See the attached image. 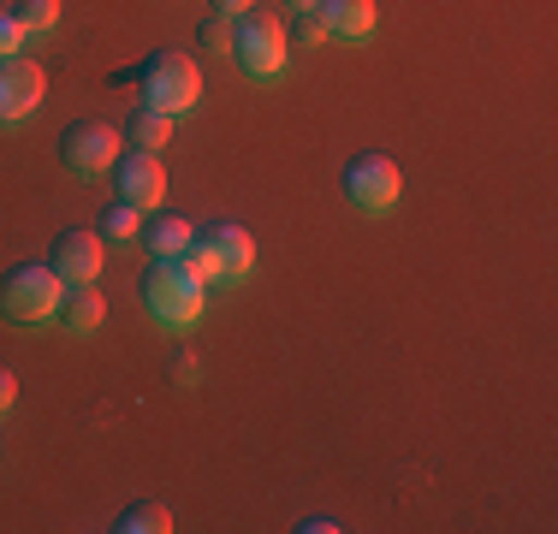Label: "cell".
Returning <instances> with one entry per match:
<instances>
[{"label":"cell","instance_id":"603a6c76","mask_svg":"<svg viewBox=\"0 0 558 534\" xmlns=\"http://www.w3.org/2000/svg\"><path fill=\"white\" fill-rule=\"evenodd\" d=\"M298 529H303V534H339L344 523H333V517H303Z\"/></svg>","mask_w":558,"mask_h":534},{"label":"cell","instance_id":"277c9868","mask_svg":"<svg viewBox=\"0 0 558 534\" xmlns=\"http://www.w3.org/2000/svg\"><path fill=\"white\" fill-rule=\"evenodd\" d=\"M184 262H191L208 286H232V279H244L250 267H256V238H250V226H208V232L191 238Z\"/></svg>","mask_w":558,"mask_h":534},{"label":"cell","instance_id":"ffe728a7","mask_svg":"<svg viewBox=\"0 0 558 534\" xmlns=\"http://www.w3.org/2000/svg\"><path fill=\"white\" fill-rule=\"evenodd\" d=\"M167 374H172V386H196V380H203V363H196V351H184V344H179V351L167 356Z\"/></svg>","mask_w":558,"mask_h":534},{"label":"cell","instance_id":"8fae6325","mask_svg":"<svg viewBox=\"0 0 558 534\" xmlns=\"http://www.w3.org/2000/svg\"><path fill=\"white\" fill-rule=\"evenodd\" d=\"M327 36H344V43H363L375 36V0H315Z\"/></svg>","mask_w":558,"mask_h":534},{"label":"cell","instance_id":"7c38bea8","mask_svg":"<svg viewBox=\"0 0 558 534\" xmlns=\"http://www.w3.org/2000/svg\"><path fill=\"white\" fill-rule=\"evenodd\" d=\"M101 320H108V298H101L96 279H89V286H65V298H60V327L65 332H96Z\"/></svg>","mask_w":558,"mask_h":534},{"label":"cell","instance_id":"6da1fadb","mask_svg":"<svg viewBox=\"0 0 558 534\" xmlns=\"http://www.w3.org/2000/svg\"><path fill=\"white\" fill-rule=\"evenodd\" d=\"M137 291H143V310L161 320V327H196L203 303H208V279L184 256H155Z\"/></svg>","mask_w":558,"mask_h":534},{"label":"cell","instance_id":"30bf717a","mask_svg":"<svg viewBox=\"0 0 558 534\" xmlns=\"http://www.w3.org/2000/svg\"><path fill=\"white\" fill-rule=\"evenodd\" d=\"M48 267H54L65 286L101 279V232L96 226H65V232L54 238V250H48Z\"/></svg>","mask_w":558,"mask_h":534},{"label":"cell","instance_id":"ac0fdd59","mask_svg":"<svg viewBox=\"0 0 558 534\" xmlns=\"http://www.w3.org/2000/svg\"><path fill=\"white\" fill-rule=\"evenodd\" d=\"M286 43L291 48H322L327 43V24H322V12H291V31H286Z\"/></svg>","mask_w":558,"mask_h":534},{"label":"cell","instance_id":"7402d4cb","mask_svg":"<svg viewBox=\"0 0 558 534\" xmlns=\"http://www.w3.org/2000/svg\"><path fill=\"white\" fill-rule=\"evenodd\" d=\"M12 404H19V374H12V368H0V416H7Z\"/></svg>","mask_w":558,"mask_h":534},{"label":"cell","instance_id":"52a82bcc","mask_svg":"<svg viewBox=\"0 0 558 534\" xmlns=\"http://www.w3.org/2000/svg\"><path fill=\"white\" fill-rule=\"evenodd\" d=\"M344 196H351V208H363V214H392L398 196H404V172H398L392 155L368 149V155H356L351 167H344Z\"/></svg>","mask_w":558,"mask_h":534},{"label":"cell","instance_id":"9a60e30c","mask_svg":"<svg viewBox=\"0 0 558 534\" xmlns=\"http://www.w3.org/2000/svg\"><path fill=\"white\" fill-rule=\"evenodd\" d=\"M119 534H167L172 529V511L161 499H137V505H125L119 511V523H113Z\"/></svg>","mask_w":558,"mask_h":534},{"label":"cell","instance_id":"2e32d148","mask_svg":"<svg viewBox=\"0 0 558 534\" xmlns=\"http://www.w3.org/2000/svg\"><path fill=\"white\" fill-rule=\"evenodd\" d=\"M96 232H101V238H119V244H131V238L143 232V208H131V203H119V196H113V203L101 208V226H96Z\"/></svg>","mask_w":558,"mask_h":534},{"label":"cell","instance_id":"ba28073f","mask_svg":"<svg viewBox=\"0 0 558 534\" xmlns=\"http://www.w3.org/2000/svg\"><path fill=\"white\" fill-rule=\"evenodd\" d=\"M113 191H119V203H131V208H161V196H167L161 155H149V149L119 155L113 160Z\"/></svg>","mask_w":558,"mask_h":534},{"label":"cell","instance_id":"cb8c5ba5","mask_svg":"<svg viewBox=\"0 0 558 534\" xmlns=\"http://www.w3.org/2000/svg\"><path fill=\"white\" fill-rule=\"evenodd\" d=\"M208 7H215L220 19H238V12H250V7H256V0H208Z\"/></svg>","mask_w":558,"mask_h":534},{"label":"cell","instance_id":"44dd1931","mask_svg":"<svg viewBox=\"0 0 558 534\" xmlns=\"http://www.w3.org/2000/svg\"><path fill=\"white\" fill-rule=\"evenodd\" d=\"M24 48V24L12 19V12H0V60H7V53H19Z\"/></svg>","mask_w":558,"mask_h":534},{"label":"cell","instance_id":"7a4b0ae2","mask_svg":"<svg viewBox=\"0 0 558 534\" xmlns=\"http://www.w3.org/2000/svg\"><path fill=\"white\" fill-rule=\"evenodd\" d=\"M137 84H143V107L179 119V113H191V107L203 101V65H196L184 48H155L149 60H143Z\"/></svg>","mask_w":558,"mask_h":534},{"label":"cell","instance_id":"5bb4252c","mask_svg":"<svg viewBox=\"0 0 558 534\" xmlns=\"http://www.w3.org/2000/svg\"><path fill=\"white\" fill-rule=\"evenodd\" d=\"M119 137L131 143V149H161V143L172 137V119L167 113H155V107H131L125 113V125H119Z\"/></svg>","mask_w":558,"mask_h":534},{"label":"cell","instance_id":"5b68a950","mask_svg":"<svg viewBox=\"0 0 558 534\" xmlns=\"http://www.w3.org/2000/svg\"><path fill=\"white\" fill-rule=\"evenodd\" d=\"M286 19H274V12L250 7L232 19V60L244 65L250 77H274L286 72Z\"/></svg>","mask_w":558,"mask_h":534},{"label":"cell","instance_id":"d6986e66","mask_svg":"<svg viewBox=\"0 0 558 534\" xmlns=\"http://www.w3.org/2000/svg\"><path fill=\"white\" fill-rule=\"evenodd\" d=\"M196 48H203V53H232V19L208 12V19L196 24Z\"/></svg>","mask_w":558,"mask_h":534},{"label":"cell","instance_id":"d4e9b609","mask_svg":"<svg viewBox=\"0 0 558 534\" xmlns=\"http://www.w3.org/2000/svg\"><path fill=\"white\" fill-rule=\"evenodd\" d=\"M315 7V0H286V12H310Z\"/></svg>","mask_w":558,"mask_h":534},{"label":"cell","instance_id":"8992f818","mask_svg":"<svg viewBox=\"0 0 558 534\" xmlns=\"http://www.w3.org/2000/svg\"><path fill=\"white\" fill-rule=\"evenodd\" d=\"M119 155H125V137H119V125H108V119H72V125L60 131V160H65V172H77V179L113 172Z\"/></svg>","mask_w":558,"mask_h":534},{"label":"cell","instance_id":"3957f363","mask_svg":"<svg viewBox=\"0 0 558 534\" xmlns=\"http://www.w3.org/2000/svg\"><path fill=\"white\" fill-rule=\"evenodd\" d=\"M60 298H65V279L54 267H12V274H0V315L19 320V327H36V320H54L60 315Z\"/></svg>","mask_w":558,"mask_h":534},{"label":"cell","instance_id":"9c48e42d","mask_svg":"<svg viewBox=\"0 0 558 534\" xmlns=\"http://www.w3.org/2000/svg\"><path fill=\"white\" fill-rule=\"evenodd\" d=\"M48 77L36 60H24V53H7L0 60V125H19V119L36 113V101H43Z\"/></svg>","mask_w":558,"mask_h":534},{"label":"cell","instance_id":"e0dca14e","mask_svg":"<svg viewBox=\"0 0 558 534\" xmlns=\"http://www.w3.org/2000/svg\"><path fill=\"white\" fill-rule=\"evenodd\" d=\"M12 19L24 24V36H31V31H54V24H60V0H19Z\"/></svg>","mask_w":558,"mask_h":534},{"label":"cell","instance_id":"4fadbf2b","mask_svg":"<svg viewBox=\"0 0 558 534\" xmlns=\"http://www.w3.org/2000/svg\"><path fill=\"white\" fill-rule=\"evenodd\" d=\"M143 250H149V256H184V250H191V220H179V214H155V220H143Z\"/></svg>","mask_w":558,"mask_h":534}]
</instances>
